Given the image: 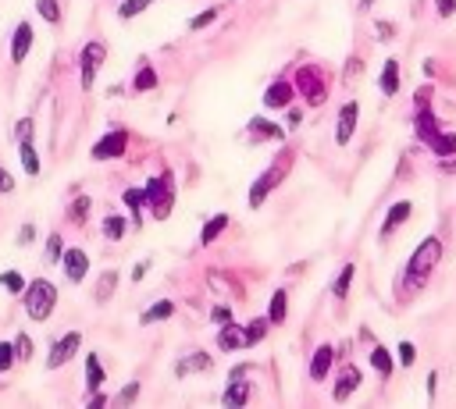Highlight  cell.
Returning a JSON list of instances; mask_svg holds the SVG:
<instances>
[{"mask_svg":"<svg viewBox=\"0 0 456 409\" xmlns=\"http://www.w3.org/2000/svg\"><path fill=\"white\" fill-rule=\"evenodd\" d=\"M439 260H442V242H439L435 235H428V239H424L414 253H410L403 285H407L410 292H417L420 285H428V278H432V271L439 267Z\"/></svg>","mask_w":456,"mask_h":409,"instance_id":"6da1fadb","label":"cell"},{"mask_svg":"<svg viewBox=\"0 0 456 409\" xmlns=\"http://www.w3.org/2000/svg\"><path fill=\"white\" fill-rule=\"evenodd\" d=\"M22 303H25L29 321L43 324V321L50 317V313H54V306H57V285H54V281H47V278L29 281L25 292H22Z\"/></svg>","mask_w":456,"mask_h":409,"instance_id":"7a4b0ae2","label":"cell"},{"mask_svg":"<svg viewBox=\"0 0 456 409\" xmlns=\"http://www.w3.org/2000/svg\"><path fill=\"white\" fill-rule=\"evenodd\" d=\"M289 168H292V157H289V153H282V157H278V161L271 164L267 171H260V175H257V182L250 185V196H246L253 210H257V207H264V200H267V196H271V193H275V189L285 182Z\"/></svg>","mask_w":456,"mask_h":409,"instance_id":"3957f363","label":"cell"},{"mask_svg":"<svg viewBox=\"0 0 456 409\" xmlns=\"http://www.w3.org/2000/svg\"><path fill=\"white\" fill-rule=\"evenodd\" d=\"M143 193H146V207L154 210L157 221H164V217L171 214L175 207V185H171V175H157V178H150L143 185Z\"/></svg>","mask_w":456,"mask_h":409,"instance_id":"277c9868","label":"cell"},{"mask_svg":"<svg viewBox=\"0 0 456 409\" xmlns=\"http://www.w3.org/2000/svg\"><path fill=\"white\" fill-rule=\"evenodd\" d=\"M104 57H107V43H100V40H89L82 47V54H79V82H82V89H93Z\"/></svg>","mask_w":456,"mask_h":409,"instance_id":"5b68a950","label":"cell"},{"mask_svg":"<svg viewBox=\"0 0 456 409\" xmlns=\"http://www.w3.org/2000/svg\"><path fill=\"white\" fill-rule=\"evenodd\" d=\"M296 89L303 93V100H307L310 107H321L324 97H328V86H324V79H321L317 68H299V75H296Z\"/></svg>","mask_w":456,"mask_h":409,"instance_id":"8992f818","label":"cell"},{"mask_svg":"<svg viewBox=\"0 0 456 409\" xmlns=\"http://www.w3.org/2000/svg\"><path fill=\"white\" fill-rule=\"evenodd\" d=\"M79 345H82V335L79 331H68V335H61L54 345H50V356H47V370H57V367H65L75 353H79Z\"/></svg>","mask_w":456,"mask_h":409,"instance_id":"52a82bcc","label":"cell"},{"mask_svg":"<svg viewBox=\"0 0 456 409\" xmlns=\"http://www.w3.org/2000/svg\"><path fill=\"white\" fill-rule=\"evenodd\" d=\"M129 146V132L118 129V132H107L97 146H93V161H114V157H121Z\"/></svg>","mask_w":456,"mask_h":409,"instance_id":"ba28073f","label":"cell"},{"mask_svg":"<svg viewBox=\"0 0 456 409\" xmlns=\"http://www.w3.org/2000/svg\"><path fill=\"white\" fill-rule=\"evenodd\" d=\"M61 267H65V278L72 281V285H79V281L86 278V271H89V257H86V249H79V246L65 249V253H61Z\"/></svg>","mask_w":456,"mask_h":409,"instance_id":"9c48e42d","label":"cell"},{"mask_svg":"<svg viewBox=\"0 0 456 409\" xmlns=\"http://www.w3.org/2000/svg\"><path fill=\"white\" fill-rule=\"evenodd\" d=\"M356 121H360V104H356V100L343 104V111H339V118H336V143H339V146H346V143L353 139Z\"/></svg>","mask_w":456,"mask_h":409,"instance_id":"30bf717a","label":"cell"},{"mask_svg":"<svg viewBox=\"0 0 456 409\" xmlns=\"http://www.w3.org/2000/svg\"><path fill=\"white\" fill-rule=\"evenodd\" d=\"M292 97H296V86L285 82V79H278V82H271V86H267V93H264V107H267V111H285V107L292 104Z\"/></svg>","mask_w":456,"mask_h":409,"instance_id":"8fae6325","label":"cell"},{"mask_svg":"<svg viewBox=\"0 0 456 409\" xmlns=\"http://www.w3.org/2000/svg\"><path fill=\"white\" fill-rule=\"evenodd\" d=\"M410 214H414V203H410V200L392 203V207H388V214H385V221H382V228H378V235H382V239H388L396 228H403V225L410 221Z\"/></svg>","mask_w":456,"mask_h":409,"instance_id":"7c38bea8","label":"cell"},{"mask_svg":"<svg viewBox=\"0 0 456 409\" xmlns=\"http://www.w3.org/2000/svg\"><path fill=\"white\" fill-rule=\"evenodd\" d=\"M356 388H360V367L346 363L343 374H339V381H336V392H331V399H336V402H346Z\"/></svg>","mask_w":456,"mask_h":409,"instance_id":"4fadbf2b","label":"cell"},{"mask_svg":"<svg viewBox=\"0 0 456 409\" xmlns=\"http://www.w3.org/2000/svg\"><path fill=\"white\" fill-rule=\"evenodd\" d=\"M250 381H242V374L239 377H232V385L225 388V395H221V402L228 406V409H242V406H246L250 402Z\"/></svg>","mask_w":456,"mask_h":409,"instance_id":"5bb4252c","label":"cell"},{"mask_svg":"<svg viewBox=\"0 0 456 409\" xmlns=\"http://www.w3.org/2000/svg\"><path fill=\"white\" fill-rule=\"evenodd\" d=\"M29 47H33V25L22 22L15 29V36H11V61H15V65H22V61L29 57Z\"/></svg>","mask_w":456,"mask_h":409,"instance_id":"9a60e30c","label":"cell"},{"mask_svg":"<svg viewBox=\"0 0 456 409\" xmlns=\"http://www.w3.org/2000/svg\"><path fill=\"white\" fill-rule=\"evenodd\" d=\"M218 349L225 353H239V349H246V335H242V328L232 321L225 328H218Z\"/></svg>","mask_w":456,"mask_h":409,"instance_id":"2e32d148","label":"cell"},{"mask_svg":"<svg viewBox=\"0 0 456 409\" xmlns=\"http://www.w3.org/2000/svg\"><path fill=\"white\" fill-rule=\"evenodd\" d=\"M331 360H336V349H331V345H317L314 356H310V381H324L328 370H331Z\"/></svg>","mask_w":456,"mask_h":409,"instance_id":"e0dca14e","label":"cell"},{"mask_svg":"<svg viewBox=\"0 0 456 409\" xmlns=\"http://www.w3.org/2000/svg\"><path fill=\"white\" fill-rule=\"evenodd\" d=\"M414 132H417V139L424 143V146H428L442 129H439V121H435V114H432V107H420L417 111V125H414Z\"/></svg>","mask_w":456,"mask_h":409,"instance_id":"ac0fdd59","label":"cell"},{"mask_svg":"<svg viewBox=\"0 0 456 409\" xmlns=\"http://www.w3.org/2000/svg\"><path fill=\"white\" fill-rule=\"evenodd\" d=\"M282 136H285V129H282V125L267 121V118H250V139L264 143V139H282Z\"/></svg>","mask_w":456,"mask_h":409,"instance_id":"d6986e66","label":"cell"},{"mask_svg":"<svg viewBox=\"0 0 456 409\" xmlns=\"http://www.w3.org/2000/svg\"><path fill=\"white\" fill-rule=\"evenodd\" d=\"M378 89L385 93V97H396V93H400V61H385L382 79H378Z\"/></svg>","mask_w":456,"mask_h":409,"instance_id":"ffe728a7","label":"cell"},{"mask_svg":"<svg viewBox=\"0 0 456 409\" xmlns=\"http://www.w3.org/2000/svg\"><path fill=\"white\" fill-rule=\"evenodd\" d=\"M104 381H107V374H104V367H100V356L89 353V356H86V388H89V392H100Z\"/></svg>","mask_w":456,"mask_h":409,"instance_id":"44dd1931","label":"cell"},{"mask_svg":"<svg viewBox=\"0 0 456 409\" xmlns=\"http://www.w3.org/2000/svg\"><path fill=\"white\" fill-rule=\"evenodd\" d=\"M196 370H210V356L189 353V356H182V360L175 363V377H189V374H196Z\"/></svg>","mask_w":456,"mask_h":409,"instance_id":"7402d4cb","label":"cell"},{"mask_svg":"<svg viewBox=\"0 0 456 409\" xmlns=\"http://www.w3.org/2000/svg\"><path fill=\"white\" fill-rule=\"evenodd\" d=\"M428 150H432L435 157H442V161L456 157V132H439V136L428 143Z\"/></svg>","mask_w":456,"mask_h":409,"instance_id":"603a6c76","label":"cell"},{"mask_svg":"<svg viewBox=\"0 0 456 409\" xmlns=\"http://www.w3.org/2000/svg\"><path fill=\"white\" fill-rule=\"evenodd\" d=\"M18 157H22L25 175H40V153H36L33 139H22V143H18Z\"/></svg>","mask_w":456,"mask_h":409,"instance_id":"cb8c5ba5","label":"cell"},{"mask_svg":"<svg viewBox=\"0 0 456 409\" xmlns=\"http://www.w3.org/2000/svg\"><path fill=\"white\" fill-rule=\"evenodd\" d=\"M285 317H289V296H285V289H278L275 296H271L267 321H271V324H285Z\"/></svg>","mask_w":456,"mask_h":409,"instance_id":"d4e9b609","label":"cell"},{"mask_svg":"<svg viewBox=\"0 0 456 409\" xmlns=\"http://www.w3.org/2000/svg\"><path fill=\"white\" fill-rule=\"evenodd\" d=\"M132 89H136V93L157 89V72L150 68V61H139V72H136V79H132Z\"/></svg>","mask_w":456,"mask_h":409,"instance_id":"484cf974","label":"cell"},{"mask_svg":"<svg viewBox=\"0 0 456 409\" xmlns=\"http://www.w3.org/2000/svg\"><path fill=\"white\" fill-rule=\"evenodd\" d=\"M171 313H175V303H171V299H161V303H154V306H150V310L143 313L139 324H157V321H168Z\"/></svg>","mask_w":456,"mask_h":409,"instance_id":"4316f807","label":"cell"},{"mask_svg":"<svg viewBox=\"0 0 456 409\" xmlns=\"http://www.w3.org/2000/svg\"><path fill=\"white\" fill-rule=\"evenodd\" d=\"M228 228V214H214V217H210V221L203 225V232H200V242L203 246H210V242H214L221 232Z\"/></svg>","mask_w":456,"mask_h":409,"instance_id":"83f0119b","label":"cell"},{"mask_svg":"<svg viewBox=\"0 0 456 409\" xmlns=\"http://www.w3.org/2000/svg\"><path fill=\"white\" fill-rule=\"evenodd\" d=\"M353 274H356V267H353V264H343V271H339V278H336V285H331V296H336V299H346V296H349V285H353Z\"/></svg>","mask_w":456,"mask_h":409,"instance_id":"f1b7e54d","label":"cell"},{"mask_svg":"<svg viewBox=\"0 0 456 409\" xmlns=\"http://www.w3.org/2000/svg\"><path fill=\"white\" fill-rule=\"evenodd\" d=\"M267 317H253L246 328H242V335H246V349H250V345H257V342H264V335H267Z\"/></svg>","mask_w":456,"mask_h":409,"instance_id":"f546056e","label":"cell"},{"mask_svg":"<svg viewBox=\"0 0 456 409\" xmlns=\"http://www.w3.org/2000/svg\"><path fill=\"white\" fill-rule=\"evenodd\" d=\"M368 356H371V367L378 370V377H392V356H388V349L375 345V349H371Z\"/></svg>","mask_w":456,"mask_h":409,"instance_id":"4dcf8cb0","label":"cell"},{"mask_svg":"<svg viewBox=\"0 0 456 409\" xmlns=\"http://www.w3.org/2000/svg\"><path fill=\"white\" fill-rule=\"evenodd\" d=\"M125 228H129V221H125L121 214H111V217H104V239L118 242L121 235H125Z\"/></svg>","mask_w":456,"mask_h":409,"instance_id":"1f68e13d","label":"cell"},{"mask_svg":"<svg viewBox=\"0 0 456 409\" xmlns=\"http://www.w3.org/2000/svg\"><path fill=\"white\" fill-rule=\"evenodd\" d=\"M154 0H121V8H118V18L121 22H129V18H136V15H143Z\"/></svg>","mask_w":456,"mask_h":409,"instance_id":"d6a6232c","label":"cell"},{"mask_svg":"<svg viewBox=\"0 0 456 409\" xmlns=\"http://www.w3.org/2000/svg\"><path fill=\"white\" fill-rule=\"evenodd\" d=\"M121 200H125L129 210H136V225H143V214H139V207L146 203V193H143V189H125V193H121Z\"/></svg>","mask_w":456,"mask_h":409,"instance_id":"836d02e7","label":"cell"},{"mask_svg":"<svg viewBox=\"0 0 456 409\" xmlns=\"http://www.w3.org/2000/svg\"><path fill=\"white\" fill-rule=\"evenodd\" d=\"M36 11L43 15V22L57 25L61 22V0H36Z\"/></svg>","mask_w":456,"mask_h":409,"instance_id":"e575fe53","label":"cell"},{"mask_svg":"<svg viewBox=\"0 0 456 409\" xmlns=\"http://www.w3.org/2000/svg\"><path fill=\"white\" fill-rule=\"evenodd\" d=\"M0 285H4L11 296H22L25 292V278L18 271H4V274H0Z\"/></svg>","mask_w":456,"mask_h":409,"instance_id":"d590c367","label":"cell"},{"mask_svg":"<svg viewBox=\"0 0 456 409\" xmlns=\"http://www.w3.org/2000/svg\"><path fill=\"white\" fill-rule=\"evenodd\" d=\"M218 15H221V8H207L203 15H193V18H189V33H200V29H207Z\"/></svg>","mask_w":456,"mask_h":409,"instance_id":"8d00e7d4","label":"cell"},{"mask_svg":"<svg viewBox=\"0 0 456 409\" xmlns=\"http://www.w3.org/2000/svg\"><path fill=\"white\" fill-rule=\"evenodd\" d=\"M89 207H93V203H89V196H79V200L72 203V210H68V217H72V221H75V225H82V221H86V217H89Z\"/></svg>","mask_w":456,"mask_h":409,"instance_id":"74e56055","label":"cell"},{"mask_svg":"<svg viewBox=\"0 0 456 409\" xmlns=\"http://www.w3.org/2000/svg\"><path fill=\"white\" fill-rule=\"evenodd\" d=\"M114 285H118V274H114V271H107V274L100 278V285H97V299H100V303H107V299H111V292H114Z\"/></svg>","mask_w":456,"mask_h":409,"instance_id":"f35d334b","label":"cell"},{"mask_svg":"<svg viewBox=\"0 0 456 409\" xmlns=\"http://www.w3.org/2000/svg\"><path fill=\"white\" fill-rule=\"evenodd\" d=\"M15 356H18L15 345H11V342H0V374H8V370L15 367Z\"/></svg>","mask_w":456,"mask_h":409,"instance_id":"ab89813d","label":"cell"},{"mask_svg":"<svg viewBox=\"0 0 456 409\" xmlns=\"http://www.w3.org/2000/svg\"><path fill=\"white\" fill-rule=\"evenodd\" d=\"M15 353H18V360H33V338L18 335V338H15Z\"/></svg>","mask_w":456,"mask_h":409,"instance_id":"60d3db41","label":"cell"},{"mask_svg":"<svg viewBox=\"0 0 456 409\" xmlns=\"http://www.w3.org/2000/svg\"><path fill=\"white\" fill-rule=\"evenodd\" d=\"M210 321H214L218 328L232 324V321H235V317H232V306H214V310H210Z\"/></svg>","mask_w":456,"mask_h":409,"instance_id":"b9f144b4","label":"cell"},{"mask_svg":"<svg viewBox=\"0 0 456 409\" xmlns=\"http://www.w3.org/2000/svg\"><path fill=\"white\" fill-rule=\"evenodd\" d=\"M400 363L403 367H414V360H417V349H414V342H400Z\"/></svg>","mask_w":456,"mask_h":409,"instance_id":"7bdbcfd3","label":"cell"},{"mask_svg":"<svg viewBox=\"0 0 456 409\" xmlns=\"http://www.w3.org/2000/svg\"><path fill=\"white\" fill-rule=\"evenodd\" d=\"M61 253H65V242H61V235H50L47 239V260H61Z\"/></svg>","mask_w":456,"mask_h":409,"instance_id":"ee69618b","label":"cell"},{"mask_svg":"<svg viewBox=\"0 0 456 409\" xmlns=\"http://www.w3.org/2000/svg\"><path fill=\"white\" fill-rule=\"evenodd\" d=\"M435 11H439V18H453L456 15V0H435Z\"/></svg>","mask_w":456,"mask_h":409,"instance_id":"f6af8a7d","label":"cell"},{"mask_svg":"<svg viewBox=\"0 0 456 409\" xmlns=\"http://www.w3.org/2000/svg\"><path fill=\"white\" fill-rule=\"evenodd\" d=\"M375 33L382 40H392V36H396V25H392V22H375Z\"/></svg>","mask_w":456,"mask_h":409,"instance_id":"bcb514c9","label":"cell"},{"mask_svg":"<svg viewBox=\"0 0 456 409\" xmlns=\"http://www.w3.org/2000/svg\"><path fill=\"white\" fill-rule=\"evenodd\" d=\"M0 193H15V175L0 168Z\"/></svg>","mask_w":456,"mask_h":409,"instance_id":"7dc6e473","label":"cell"},{"mask_svg":"<svg viewBox=\"0 0 456 409\" xmlns=\"http://www.w3.org/2000/svg\"><path fill=\"white\" fill-rule=\"evenodd\" d=\"M33 239H36V228H33V225H22V232H18V246H33Z\"/></svg>","mask_w":456,"mask_h":409,"instance_id":"c3c4849f","label":"cell"},{"mask_svg":"<svg viewBox=\"0 0 456 409\" xmlns=\"http://www.w3.org/2000/svg\"><path fill=\"white\" fill-rule=\"evenodd\" d=\"M22 139H33V118H22L18 121V143Z\"/></svg>","mask_w":456,"mask_h":409,"instance_id":"681fc988","label":"cell"},{"mask_svg":"<svg viewBox=\"0 0 456 409\" xmlns=\"http://www.w3.org/2000/svg\"><path fill=\"white\" fill-rule=\"evenodd\" d=\"M420 107H432V86L417 89V111H420Z\"/></svg>","mask_w":456,"mask_h":409,"instance_id":"f907efd6","label":"cell"},{"mask_svg":"<svg viewBox=\"0 0 456 409\" xmlns=\"http://www.w3.org/2000/svg\"><path fill=\"white\" fill-rule=\"evenodd\" d=\"M136 395H139V385H129L125 392H121V395H118V402H132Z\"/></svg>","mask_w":456,"mask_h":409,"instance_id":"816d5d0a","label":"cell"},{"mask_svg":"<svg viewBox=\"0 0 456 409\" xmlns=\"http://www.w3.org/2000/svg\"><path fill=\"white\" fill-rule=\"evenodd\" d=\"M150 271V260H139L136 264V271H132V281H143V274Z\"/></svg>","mask_w":456,"mask_h":409,"instance_id":"f5cc1de1","label":"cell"},{"mask_svg":"<svg viewBox=\"0 0 456 409\" xmlns=\"http://www.w3.org/2000/svg\"><path fill=\"white\" fill-rule=\"evenodd\" d=\"M100 406H107V395L93 392V399H89V409H100Z\"/></svg>","mask_w":456,"mask_h":409,"instance_id":"db71d44e","label":"cell"},{"mask_svg":"<svg viewBox=\"0 0 456 409\" xmlns=\"http://www.w3.org/2000/svg\"><path fill=\"white\" fill-rule=\"evenodd\" d=\"M299 118H303V114H299V111L289 104V129H296V125H299Z\"/></svg>","mask_w":456,"mask_h":409,"instance_id":"11a10c76","label":"cell"},{"mask_svg":"<svg viewBox=\"0 0 456 409\" xmlns=\"http://www.w3.org/2000/svg\"><path fill=\"white\" fill-rule=\"evenodd\" d=\"M356 75H360V61L349 57V75H346V79H356Z\"/></svg>","mask_w":456,"mask_h":409,"instance_id":"9f6ffc18","label":"cell"},{"mask_svg":"<svg viewBox=\"0 0 456 409\" xmlns=\"http://www.w3.org/2000/svg\"><path fill=\"white\" fill-rule=\"evenodd\" d=\"M435 381H439V374H428V399H435Z\"/></svg>","mask_w":456,"mask_h":409,"instance_id":"6f0895ef","label":"cell"},{"mask_svg":"<svg viewBox=\"0 0 456 409\" xmlns=\"http://www.w3.org/2000/svg\"><path fill=\"white\" fill-rule=\"evenodd\" d=\"M371 4H375V0H360V11H368Z\"/></svg>","mask_w":456,"mask_h":409,"instance_id":"680465c9","label":"cell"}]
</instances>
